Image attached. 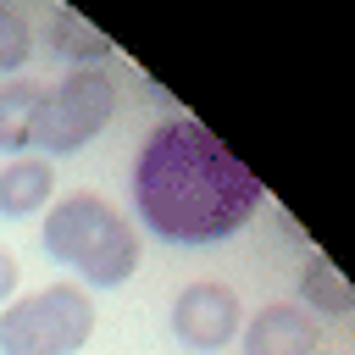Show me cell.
<instances>
[{
	"instance_id": "6da1fadb",
	"label": "cell",
	"mask_w": 355,
	"mask_h": 355,
	"mask_svg": "<svg viewBox=\"0 0 355 355\" xmlns=\"http://www.w3.org/2000/svg\"><path fill=\"white\" fill-rule=\"evenodd\" d=\"M128 183L139 222L178 250L222 244L261 211V178L194 116L155 122Z\"/></svg>"
},
{
	"instance_id": "3957f363",
	"label": "cell",
	"mask_w": 355,
	"mask_h": 355,
	"mask_svg": "<svg viewBox=\"0 0 355 355\" xmlns=\"http://www.w3.org/2000/svg\"><path fill=\"white\" fill-rule=\"evenodd\" d=\"M94 338V300L78 283H44L0 311V355H78Z\"/></svg>"
},
{
	"instance_id": "7c38bea8",
	"label": "cell",
	"mask_w": 355,
	"mask_h": 355,
	"mask_svg": "<svg viewBox=\"0 0 355 355\" xmlns=\"http://www.w3.org/2000/svg\"><path fill=\"white\" fill-rule=\"evenodd\" d=\"M17 294H22V266H17V255L0 244V311H6Z\"/></svg>"
},
{
	"instance_id": "8fae6325",
	"label": "cell",
	"mask_w": 355,
	"mask_h": 355,
	"mask_svg": "<svg viewBox=\"0 0 355 355\" xmlns=\"http://www.w3.org/2000/svg\"><path fill=\"white\" fill-rule=\"evenodd\" d=\"M33 50H39V33H33L28 11L22 6H0V78H22Z\"/></svg>"
},
{
	"instance_id": "ba28073f",
	"label": "cell",
	"mask_w": 355,
	"mask_h": 355,
	"mask_svg": "<svg viewBox=\"0 0 355 355\" xmlns=\"http://www.w3.org/2000/svg\"><path fill=\"white\" fill-rule=\"evenodd\" d=\"M50 200H55V166L44 155H17L0 166V216L22 222L50 211Z\"/></svg>"
},
{
	"instance_id": "30bf717a",
	"label": "cell",
	"mask_w": 355,
	"mask_h": 355,
	"mask_svg": "<svg viewBox=\"0 0 355 355\" xmlns=\"http://www.w3.org/2000/svg\"><path fill=\"white\" fill-rule=\"evenodd\" d=\"M300 311H311V316H355V288L338 277V266L327 261V255H311L305 261V272H300V300H294Z\"/></svg>"
},
{
	"instance_id": "9c48e42d",
	"label": "cell",
	"mask_w": 355,
	"mask_h": 355,
	"mask_svg": "<svg viewBox=\"0 0 355 355\" xmlns=\"http://www.w3.org/2000/svg\"><path fill=\"white\" fill-rule=\"evenodd\" d=\"M39 111H44V83L39 78H6L0 83V150L11 161L33 150Z\"/></svg>"
},
{
	"instance_id": "5b68a950",
	"label": "cell",
	"mask_w": 355,
	"mask_h": 355,
	"mask_svg": "<svg viewBox=\"0 0 355 355\" xmlns=\"http://www.w3.org/2000/svg\"><path fill=\"white\" fill-rule=\"evenodd\" d=\"M239 327H244V305L227 283L194 277V283L178 288V300H172V338L178 344L211 355V349H227L239 338Z\"/></svg>"
},
{
	"instance_id": "4fadbf2b",
	"label": "cell",
	"mask_w": 355,
	"mask_h": 355,
	"mask_svg": "<svg viewBox=\"0 0 355 355\" xmlns=\"http://www.w3.org/2000/svg\"><path fill=\"white\" fill-rule=\"evenodd\" d=\"M0 6H17V0H0Z\"/></svg>"
},
{
	"instance_id": "277c9868",
	"label": "cell",
	"mask_w": 355,
	"mask_h": 355,
	"mask_svg": "<svg viewBox=\"0 0 355 355\" xmlns=\"http://www.w3.org/2000/svg\"><path fill=\"white\" fill-rule=\"evenodd\" d=\"M116 100H122V83H116L111 67H78L61 83H50L39 128H33V144L44 150V161L50 155H78L83 144H94L111 128Z\"/></svg>"
},
{
	"instance_id": "7a4b0ae2",
	"label": "cell",
	"mask_w": 355,
	"mask_h": 355,
	"mask_svg": "<svg viewBox=\"0 0 355 355\" xmlns=\"http://www.w3.org/2000/svg\"><path fill=\"white\" fill-rule=\"evenodd\" d=\"M39 244L50 261H61L78 288H122L139 272V233L133 222L94 189H72L50 200Z\"/></svg>"
},
{
	"instance_id": "8992f818",
	"label": "cell",
	"mask_w": 355,
	"mask_h": 355,
	"mask_svg": "<svg viewBox=\"0 0 355 355\" xmlns=\"http://www.w3.org/2000/svg\"><path fill=\"white\" fill-rule=\"evenodd\" d=\"M316 344H322V327L294 300L244 311V327H239V349L244 355H316Z\"/></svg>"
},
{
	"instance_id": "52a82bcc",
	"label": "cell",
	"mask_w": 355,
	"mask_h": 355,
	"mask_svg": "<svg viewBox=\"0 0 355 355\" xmlns=\"http://www.w3.org/2000/svg\"><path fill=\"white\" fill-rule=\"evenodd\" d=\"M44 55L67 61V72H78V67H111V39L94 22H83L72 6H50V17H44Z\"/></svg>"
}]
</instances>
